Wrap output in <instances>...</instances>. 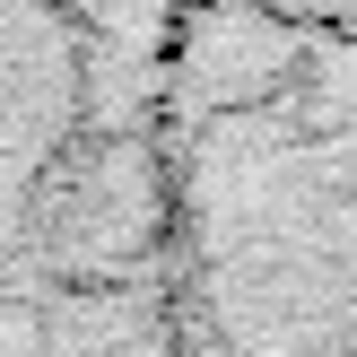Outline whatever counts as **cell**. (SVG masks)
I'll use <instances>...</instances> for the list:
<instances>
[{
	"mask_svg": "<svg viewBox=\"0 0 357 357\" xmlns=\"http://www.w3.org/2000/svg\"><path fill=\"white\" fill-rule=\"evenodd\" d=\"M174 26L183 0H0V357H183Z\"/></svg>",
	"mask_w": 357,
	"mask_h": 357,
	"instance_id": "6da1fadb",
	"label": "cell"
},
{
	"mask_svg": "<svg viewBox=\"0 0 357 357\" xmlns=\"http://www.w3.org/2000/svg\"><path fill=\"white\" fill-rule=\"evenodd\" d=\"M166 174L183 357H357V44L183 0Z\"/></svg>",
	"mask_w": 357,
	"mask_h": 357,
	"instance_id": "7a4b0ae2",
	"label": "cell"
},
{
	"mask_svg": "<svg viewBox=\"0 0 357 357\" xmlns=\"http://www.w3.org/2000/svg\"><path fill=\"white\" fill-rule=\"evenodd\" d=\"M227 9H253L271 26H305V35H331V44H357V0H227Z\"/></svg>",
	"mask_w": 357,
	"mask_h": 357,
	"instance_id": "3957f363",
	"label": "cell"
}]
</instances>
